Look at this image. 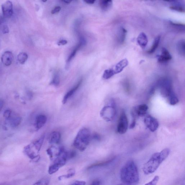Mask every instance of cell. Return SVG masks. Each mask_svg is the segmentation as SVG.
Returning <instances> with one entry per match:
<instances>
[{"mask_svg": "<svg viewBox=\"0 0 185 185\" xmlns=\"http://www.w3.org/2000/svg\"><path fill=\"white\" fill-rule=\"evenodd\" d=\"M5 18L3 16L0 15V25H1L4 21Z\"/></svg>", "mask_w": 185, "mask_h": 185, "instance_id": "42", "label": "cell"}, {"mask_svg": "<svg viewBox=\"0 0 185 185\" xmlns=\"http://www.w3.org/2000/svg\"><path fill=\"white\" fill-rule=\"evenodd\" d=\"M61 134L57 131H54L50 134L48 138L49 143L51 144H58L60 141Z\"/></svg>", "mask_w": 185, "mask_h": 185, "instance_id": "15", "label": "cell"}, {"mask_svg": "<svg viewBox=\"0 0 185 185\" xmlns=\"http://www.w3.org/2000/svg\"><path fill=\"white\" fill-rule=\"evenodd\" d=\"M128 121L126 114L124 112L121 113L120 117L117 126V131L121 134L126 133L127 130Z\"/></svg>", "mask_w": 185, "mask_h": 185, "instance_id": "6", "label": "cell"}, {"mask_svg": "<svg viewBox=\"0 0 185 185\" xmlns=\"http://www.w3.org/2000/svg\"><path fill=\"white\" fill-rule=\"evenodd\" d=\"M3 33L4 34L8 33L9 32V28L7 25L4 26L3 28Z\"/></svg>", "mask_w": 185, "mask_h": 185, "instance_id": "37", "label": "cell"}, {"mask_svg": "<svg viewBox=\"0 0 185 185\" xmlns=\"http://www.w3.org/2000/svg\"><path fill=\"white\" fill-rule=\"evenodd\" d=\"M85 41L84 40L81 39L80 42L77 46L76 47V48L74 49L73 52H72L71 54H70L69 57L67 60V63H70L72 59L74 57H75L76 54H77V52L81 48V47L85 44Z\"/></svg>", "mask_w": 185, "mask_h": 185, "instance_id": "18", "label": "cell"}, {"mask_svg": "<svg viewBox=\"0 0 185 185\" xmlns=\"http://www.w3.org/2000/svg\"><path fill=\"white\" fill-rule=\"evenodd\" d=\"M28 58V55L24 52H21L18 54L17 60L20 63L24 64Z\"/></svg>", "mask_w": 185, "mask_h": 185, "instance_id": "23", "label": "cell"}, {"mask_svg": "<svg viewBox=\"0 0 185 185\" xmlns=\"http://www.w3.org/2000/svg\"><path fill=\"white\" fill-rule=\"evenodd\" d=\"M128 61L127 59H122L120 61L115 67L112 68L114 70V73L115 74L121 73L125 68L128 66Z\"/></svg>", "mask_w": 185, "mask_h": 185, "instance_id": "13", "label": "cell"}, {"mask_svg": "<svg viewBox=\"0 0 185 185\" xmlns=\"http://www.w3.org/2000/svg\"><path fill=\"white\" fill-rule=\"evenodd\" d=\"M3 16L5 18H10L13 13V4L11 2L9 1L5 2L2 5Z\"/></svg>", "mask_w": 185, "mask_h": 185, "instance_id": "9", "label": "cell"}, {"mask_svg": "<svg viewBox=\"0 0 185 185\" xmlns=\"http://www.w3.org/2000/svg\"><path fill=\"white\" fill-rule=\"evenodd\" d=\"M137 42L142 49L146 48L148 43V39L146 34L144 32L141 33L138 36Z\"/></svg>", "mask_w": 185, "mask_h": 185, "instance_id": "16", "label": "cell"}, {"mask_svg": "<svg viewBox=\"0 0 185 185\" xmlns=\"http://www.w3.org/2000/svg\"><path fill=\"white\" fill-rule=\"evenodd\" d=\"M127 33V30L123 27L119 29L117 34V41L119 44L124 43L126 40Z\"/></svg>", "mask_w": 185, "mask_h": 185, "instance_id": "17", "label": "cell"}, {"mask_svg": "<svg viewBox=\"0 0 185 185\" xmlns=\"http://www.w3.org/2000/svg\"><path fill=\"white\" fill-rule=\"evenodd\" d=\"M22 121L21 117H17L12 120L11 121V126L12 127L15 128L20 124Z\"/></svg>", "mask_w": 185, "mask_h": 185, "instance_id": "26", "label": "cell"}, {"mask_svg": "<svg viewBox=\"0 0 185 185\" xmlns=\"http://www.w3.org/2000/svg\"><path fill=\"white\" fill-rule=\"evenodd\" d=\"M136 125V120H132L131 125L130 126V128L132 129L134 128Z\"/></svg>", "mask_w": 185, "mask_h": 185, "instance_id": "40", "label": "cell"}, {"mask_svg": "<svg viewBox=\"0 0 185 185\" xmlns=\"http://www.w3.org/2000/svg\"><path fill=\"white\" fill-rule=\"evenodd\" d=\"M61 7L60 6H57L55 7L52 11V14H54L59 12L61 11Z\"/></svg>", "mask_w": 185, "mask_h": 185, "instance_id": "34", "label": "cell"}, {"mask_svg": "<svg viewBox=\"0 0 185 185\" xmlns=\"http://www.w3.org/2000/svg\"><path fill=\"white\" fill-rule=\"evenodd\" d=\"M115 185H122V184H116Z\"/></svg>", "mask_w": 185, "mask_h": 185, "instance_id": "45", "label": "cell"}, {"mask_svg": "<svg viewBox=\"0 0 185 185\" xmlns=\"http://www.w3.org/2000/svg\"><path fill=\"white\" fill-rule=\"evenodd\" d=\"M50 84L55 86H59L60 84V78L58 74L56 73L54 74L53 78H52Z\"/></svg>", "mask_w": 185, "mask_h": 185, "instance_id": "28", "label": "cell"}, {"mask_svg": "<svg viewBox=\"0 0 185 185\" xmlns=\"http://www.w3.org/2000/svg\"><path fill=\"white\" fill-rule=\"evenodd\" d=\"M144 123L147 127L152 132L156 131L159 127L158 121L151 115H148L145 118Z\"/></svg>", "mask_w": 185, "mask_h": 185, "instance_id": "8", "label": "cell"}, {"mask_svg": "<svg viewBox=\"0 0 185 185\" xmlns=\"http://www.w3.org/2000/svg\"><path fill=\"white\" fill-rule=\"evenodd\" d=\"M115 74L113 69L112 68L109 69L105 71L103 75V78L105 80H108L113 77Z\"/></svg>", "mask_w": 185, "mask_h": 185, "instance_id": "24", "label": "cell"}, {"mask_svg": "<svg viewBox=\"0 0 185 185\" xmlns=\"http://www.w3.org/2000/svg\"><path fill=\"white\" fill-rule=\"evenodd\" d=\"M116 110L115 103L111 101L110 104L103 107L100 112L101 118L108 121L112 120L115 118Z\"/></svg>", "mask_w": 185, "mask_h": 185, "instance_id": "4", "label": "cell"}, {"mask_svg": "<svg viewBox=\"0 0 185 185\" xmlns=\"http://www.w3.org/2000/svg\"><path fill=\"white\" fill-rule=\"evenodd\" d=\"M92 138L96 140H99L101 139V137L99 135L97 134H94L93 136H92Z\"/></svg>", "mask_w": 185, "mask_h": 185, "instance_id": "38", "label": "cell"}, {"mask_svg": "<svg viewBox=\"0 0 185 185\" xmlns=\"http://www.w3.org/2000/svg\"><path fill=\"white\" fill-rule=\"evenodd\" d=\"M50 182V179L46 177V178H43L38 181L33 185H49Z\"/></svg>", "mask_w": 185, "mask_h": 185, "instance_id": "30", "label": "cell"}, {"mask_svg": "<svg viewBox=\"0 0 185 185\" xmlns=\"http://www.w3.org/2000/svg\"><path fill=\"white\" fill-rule=\"evenodd\" d=\"M95 1L94 0H87V1H84L85 2L88 4H93L95 3Z\"/></svg>", "mask_w": 185, "mask_h": 185, "instance_id": "39", "label": "cell"}, {"mask_svg": "<svg viewBox=\"0 0 185 185\" xmlns=\"http://www.w3.org/2000/svg\"><path fill=\"white\" fill-rule=\"evenodd\" d=\"M59 168L58 165L53 164L49 167L48 173L50 175L53 174L58 171Z\"/></svg>", "mask_w": 185, "mask_h": 185, "instance_id": "27", "label": "cell"}, {"mask_svg": "<svg viewBox=\"0 0 185 185\" xmlns=\"http://www.w3.org/2000/svg\"><path fill=\"white\" fill-rule=\"evenodd\" d=\"M185 43L184 40L179 41L177 45V49L179 54L183 56H185Z\"/></svg>", "mask_w": 185, "mask_h": 185, "instance_id": "20", "label": "cell"}, {"mask_svg": "<svg viewBox=\"0 0 185 185\" xmlns=\"http://www.w3.org/2000/svg\"><path fill=\"white\" fill-rule=\"evenodd\" d=\"M100 5L102 10L108 11L111 8L112 5V1H103L101 2Z\"/></svg>", "mask_w": 185, "mask_h": 185, "instance_id": "22", "label": "cell"}, {"mask_svg": "<svg viewBox=\"0 0 185 185\" xmlns=\"http://www.w3.org/2000/svg\"><path fill=\"white\" fill-rule=\"evenodd\" d=\"M159 179L158 176H155L150 182L147 183L145 185H157Z\"/></svg>", "mask_w": 185, "mask_h": 185, "instance_id": "31", "label": "cell"}, {"mask_svg": "<svg viewBox=\"0 0 185 185\" xmlns=\"http://www.w3.org/2000/svg\"><path fill=\"white\" fill-rule=\"evenodd\" d=\"M91 137V132L88 129H81L74 140V146L80 151H84L89 145Z\"/></svg>", "mask_w": 185, "mask_h": 185, "instance_id": "3", "label": "cell"}, {"mask_svg": "<svg viewBox=\"0 0 185 185\" xmlns=\"http://www.w3.org/2000/svg\"><path fill=\"white\" fill-rule=\"evenodd\" d=\"M100 185V182L98 180H96L93 181L92 183L90 185Z\"/></svg>", "mask_w": 185, "mask_h": 185, "instance_id": "41", "label": "cell"}, {"mask_svg": "<svg viewBox=\"0 0 185 185\" xmlns=\"http://www.w3.org/2000/svg\"><path fill=\"white\" fill-rule=\"evenodd\" d=\"M75 170L74 168H71V169L68 170V173L67 174L59 177H58L59 180H61L63 179L71 178L75 175Z\"/></svg>", "mask_w": 185, "mask_h": 185, "instance_id": "25", "label": "cell"}, {"mask_svg": "<svg viewBox=\"0 0 185 185\" xmlns=\"http://www.w3.org/2000/svg\"><path fill=\"white\" fill-rule=\"evenodd\" d=\"M11 111L10 110H7L5 111L3 113V117L6 119H8L11 114Z\"/></svg>", "mask_w": 185, "mask_h": 185, "instance_id": "33", "label": "cell"}, {"mask_svg": "<svg viewBox=\"0 0 185 185\" xmlns=\"http://www.w3.org/2000/svg\"><path fill=\"white\" fill-rule=\"evenodd\" d=\"M170 8L171 10L177 11L179 12H184L185 11L184 7L181 5L175 4L170 7Z\"/></svg>", "mask_w": 185, "mask_h": 185, "instance_id": "29", "label": "cell"}, {"mask_svg": "<svg viewBox=\"0 0 185 185\" xmlns=\"http://www.w3.org/2000/svg\"><path fill=\"white\" fill-rule=\"evenodd\" d=\"M120 177L121 181L125 184H133L139 182L138 170L133 161H128L122 167L121 170Z\"/></svg>", "mask_w": 185, "mask_h": 185, "instance_id": "2", "label": "cell"}, {"mask_svg": "<svg viewBox=\"0 0 185 185\" xmlns=\"http://www.w3.org/2000/svg\"><path fill=\"white\" fill-rule=\"evenodd\" d=\"M161 38L160 36H158L155 38L151 48L147 52L148 54H153L156 50L157 48H158Z\"/></svg>", "mask_w": 185, "mask_h": 185, "instance_id": "19", "label": "cell"}, {"mask_svg": "<svg viewBox=\"0 0 185 185\" xmlns=\"http://www.w3.org/2000/svg\"><path fill=\"white\" fill-rule=\"evenodd\" d=\"M47 121V118L44 115H40L37 116L36 119L34 126L36 130H38L44 126Z\"/></svg>", "mask_w": 185, "mask_h": 185, "instance_id": "14", "label": "cell"}, {"mask_svg": "<svg viewBox=\"0 0 185 185\" xmlns=\"http://www.w3.org/2000/svg\"><path fill=\"white\" fill-rule=\"evenodd\" d=\"M82 80L81 79L75 86L74 87L69 91L67 92L63 98L62 102L63 104H65L67 102V101H68V99H70L75 93V92L77 91V90L78 89L80 86L82 84Z\"/></svg>", "mask_w": 185, "mask_h": 185, "instance_id": "12", "label": "cell"}, {"mask_svg": "<svg viewBox=\"0 0 185 185\" xmlns=\"http://www.w3.org/2000/svg\"><path fill=\"white\" fill-rule=\"evenodd\" d=\"M3 105L1 103V102H0V111H1V109L2 108Z\"/></svg>", "mask_w": 185, "mask_h": 185, "instance_id": "43", "label": "cell"}, {"mask_svg": "<svg viewBox=\"0 0 185 185\" xmlns=\"http://www.w3.org/2000/svg\"><path fill=\"white\" fill-rule=\"evenodd\" d=\"M63 2H64L65 3H70L71 2V1H64Z\"/></svg>", "mask_w": 185, "mask_h": 185, "instance_id": "44", "label": "cell"}, {"mask_svg": "<svg viewBox=\"0 0 185 185\" xmlns=\"http://www.w3.org/2000/svg\"><path fill=\"white\" fill-rule=\"evenodd\" d=\"M67 43V41L66 40H61L58 42L57 44L59 46H61V45H66Z\"/></svg>", "mask_w": 185, "mask_h": 185, "instance_id": "36", "label": "cell"}, {"mask_svg": "<svg viewBox=\"0 0 185 185\" xmlns=\"http://www.w3.org/2000/svg\"><path fill=\"white\" fill-rule=\"evenodd\" d=\"M148 109V107L146 104L140 105L134 107L132 111L133 120H136L137 118L144 116L146 113Z\"/></svg>", "mask_w": 185, "mask_h": 185, "instance_id": "7", "label": "cell"}, {"mask_svg": "<svg viewBox=\"0 0 185 185\" xmlns=\"http://www.w3.org/2000/svg\"><path fill=\"white\" fill-rule=\"evenodd\" d=\"M86 182L83 181H76L71 185H86Z\"/></svg>", "mask_w": 185, "mask_h": 185, "instance_id": "35", "label": "cell"}, {"mask_svg": "<svg viewBox=\"0 0 185 185\" xmlns=\"http://www.w3.org/2000/svg\"><path fill=\"white\" fill-rule=\"evenodd\" d=\"M157 86L160 88L161 94L163 97L168 98L173 91L171 81L167 78L159 80L158 81Z\"/></svg>", "mask_w": 185, "mask_h": 185, "instance_id": "5", "label": "cell"}, {"mask_svg": "<svg viewBox=\"0 0 185 185\" xmlns=\"http://www.w3.org/2000/svg\"><path fill=\"white\" fill-rule=\"evenodd\" d=\"M170 152L169 149L165 148L160 152L153 154L143 167V170L145 174L149 175L155 173L161 164L167 158Z\"/></svg>", "mask_w": 185, "mask_h": 185, "instance_id": "1", "label": "cell"}, {"mask_svg": "<svg viewBox=\"0 0 185 185\" xmlns=\"http://www.w3.org/2000/svg\"><path fill=\"white\" fill-rule=\"evenodd\" d=\"M172 56L168 50L165 48H163L161 53L158 57V61L159 63H167L171 61Z\"/></svg>", "mask_w": 185, "mask_h": 185, "instance_id": "10", "label": "cell"}, {"mask_svg": "<svg viewBox=\"0 0 185 185\" xmlns=\"http://www.w3.org/2000/svg\"><path fill=\"white\" fill-rule=\"evenodd\" d=\"M168 103L170 105H175L179 102V99L173 91L168 97Z\"/></svg>", "mask_w": 185, "mask_h": 185, "instance_id": "21", "label": "cell"}, {"mask_svg": "<svg viewBox=\"0 0 185 185\" xmlns=\"http://www.w3.org/2000/svg\"><path fill=\"white\" fill-rule=\"evenodd\" d=\"M1 59L3 64L5 66H8L12 64L14 59V56L11 52L6 51L4 52Z\"/></svg>", "mask_w": 185, "mask_h": 185, "instance_id": "11", "label": "cell"}, {"mask_svg": "<svg viewBox=\"0 0 185 185\" xmlns=\"http://www.w3.org/2000/svg\"><path fill=\"white\" fill-rule=\"evenodd\" d=\"M171 24L176 28L182 30H184L185 25L182 24L171 22Z\"/></svg>", "mask_w": 185, "mask_h": 185, "instance_id": "32", "label": "cell"}]
</instances>
